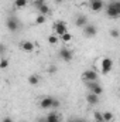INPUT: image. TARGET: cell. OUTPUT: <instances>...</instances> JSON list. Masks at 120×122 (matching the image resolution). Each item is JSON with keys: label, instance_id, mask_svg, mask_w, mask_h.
<instances>
[{"label": "cell", "instance_id": "ba28073f", "mask_svg": "<svg viewBox=\"0 0 120 122\" xmlns=\"http://www.w3.org/2000/svg\"><path fill=\"white\" fill-rule=\"evenodd\" d=\"M89 6L92 11H100L105 7V1L103 0H90Z\"/></svg>", "mask_w": 120, "mask_h": 122}, {"label": "cell", "instance_id": "d6a6232c", "mask_svg": "<svg viewBox=\"0 0 120 122\" xmlns=\"http://www.w3.org/2000/svg\"><path fill=\"white\" fill-rule=\"evenodd\" d=\"M66 1H72V0H66Z\"/></svg>", "mask_w": 120, "mask_h": 122}, {"label": "cell", "instance_id": "3957f363", "mask_svg": "<svg viewBox=\"0 0 120 122\" xmlns=\"http://www.w3.org/2000/svg\"><path fill=\"white\" fill-rule=\"evenodd\" d=\"M85 82H97V72L93 70H86L82 75Z\"/></svg>", "mask_w": 120, "mask_h": 122}, {"label": "cell", "instance_id": "83f0119b", "mask_svg": "<svg viewBox=\"0 0 120 122\" xmlns=\"http://www.w3.org/2000/svg\"><path fill=\"white\" fill-rule=\"evenodd\" d=\"M3 122H13V121H11V118H4Z\"/></svg>", "mask_w": 120, "mask_h": 122}, {"label": "cell", "instance_id": "ac0fdd59", "mask_svg": "<svg viewBox=\"0 0 120 122\" xmlns=\"http://www.w3.org/2000/svg\"><path fill=\"white\" fill-rule=\"evenodd\" d=\"M113 118H115V115H113L110 111L103 112V119H105V122H112L113 121Z\"/></svg>", "mask_w": 120, "mask_h": 122}, {"label": "cell", "instance_id": "4fadbf2b", "mask_svg": "<svg viewBox=\"0 0 120 122\" xmlns=\"http://www.w3.org/2000/svg\"><path fill=\"white\" fill-rule=\"evenodd\" d=\"M75 24H76L78 27H82V29L86 27V26H88V19H86V16H82V14H81V16L76 19Z\"/></svg>", "mask_w": 120, "mask_h": 122}, {"label": "cell", "instance_id": "1f68e13d", "mask_svg": "<svg viewBox=\"0 0 120 122\" xmlns=\"http://www.w3.org/2000/svg\"><path fill=\"white\" fill-rule=\"evenodd\" d=\"M55 1H57V3H62V0H55Z\"/></svg>", "mask_w": 120, "mask_h": 122}, {"label": "cell", "instance_id": "ffe728a7", "mask_svg": "<svg viewBox=\"0 0 120 122\" xmlns=\"http://www.w3.org/2000/svg\"><path fill=\"white\" fill-rule=\"evenodd\" d=\"M93 118H95V122H105L103 114L99 112V111H95V112H93Z\"/></svg>", "mask_w": 120, "mask_h": 122}, {"label": "cell", "instance_id": "8992f818", "mask_svg": "<svg viewBox=\"0 0 120 122\" xmlns=\"http://www.w3.org/2000/svg\"><path fill=\"white\" fill-rule=\"evenodd\" d=\"M86 87L90 90V92H93V94H96V95H102V94H103L102 85H99L97 82H86Z\"/></svg>", "mask_w": 120, "mask_h": 122}, {"label": "cell", "instance_id": "7a4b0ae2", "mask_svg": "<svg viewBox=\"0 0 120 122\" xmlns=\"http://www.w3.org/2000/svg\"><path fill=\"white\" fill-rule=\"evenodd\" d=\"M106 14H107L109 19H119L120 17V11L117 10V7L115 6L113 1L106 6Z\"/></svg>", "mask_w": 120, "mask_h": 122}, {"label": "cell", "instance_id": "7402d4cb", "mask_svg": "<svg viewBox=\"0 0 120 122\" xmlns=\"http://www.w3.org/2000/svg\"><path fill=\"white\" fill-rule=\"evenodd\" d=\"M109 34H110V37H113V38H120V31L117 29H112V30L109 31Z\"/></svg>", "mask_w": 120, "mask_h": 122}, {"label": "cell", "instance_id": "5bb4252c", "mask_svg": "<svg viewBox=\"0 0 120 122\" xmlns=\"http://www.w3.org/2000/svg\"><path fill=\"white\" fill-rule=\"evenodd\" d=\"M47 40H48V43H50L51 46H55V44H58V41H60V36H57V34L54 33V34H50Z\"/></svg>", "mask_w": 120, "mask_h": 122}, {"label": "cell", "instance_id": "277c9868", "mask_svg": "<svg viewBox=\"0 0 120 122\" xmlns=\"http://www.w3.org/2000/svg\"><path fill=\"white\" fill-rule=\"evenodd\" d=\"M54 30H55V34L57 36H60V37H62L65 33H68V26L64 23V21H57V23H54Z\"/></svg>", "mask_w": 120, "mask_h": 122}, {"label": "cell", "instance_id": "4316f807", "mask_svg": "<svg viewBox=\"0 0 120 122\" xmlns=\"http://www.w3.org/2000/svg\"><path fill=\"white\" fill-rule=\"evenodd\" d=\"M60 107V101L58 99H54V104H52V108H58Z\"/></svg>", "mask_w": 120, "mask_h": 122}, {"label": "cell", "instance_id": "9c48e42d", "mask_svg": "<svg viewBox=\"0 0 120 122\" xmlns=\"http://www.w3.org/2000/svg\"><path fill=\"white\" fill-rule=\"evenodd\" d=\"M6 26H7V29L10 31H16L18 29V21H17V19H14V17H7V20H6Z\"/></svg>", "mask_w": 120, "mask_h": 122}, {"label": "cell", "instance_id": "e0dca14e", "mask_svg": "<svg viewBox=\"0 0 120 122\" xmlns=\"http://www.w3.org/2000/svg\"><path fill=\"white\" fill-rule=\"evenodd\" d=\"M28 4V0H14V6L17 9H23Z\"/></svg>", "mask_w": 120, "mask_h": 122}, {"label": "cell", "instance_id": "52a82bcc", "mask_svg": "<svg viewBox=\"0 0 120 122\" xmlns=\"http://www.w3.org/2000/svg\"><path fill=\"white\" fill-rule=\"evenodd\" d=\"M83 34H85L86 37H89V38L95 37V36L97 34V29H96V26H95V24H88L86 27H83Z\"/></svg>", "mask_w": 120, "mask_h": 122}, {"label": "cell", "instance_id": "d4e9b609", "mask_svg": "<svg viewBox=\"0 0 120 122\" xmlns=\"http://www.w3.org/2000/svg\"><path fill=\"white\" fill-rule=\"evenodd\" d=\"M32 3H34V6L38 9V7H40V6H42L45 1H44V0H32Z\"/></svg>", "mask_w": 120, "mask_h": 122}, {"label": "cell", "instance_id": "603a6c76", "mask_svg": "<svg viewBox=\"0 0 120 122\" xmlns=\"http://www.w3.org/2000/svg\"><path fill=\"white\" fill-rule=\"evenodd\" d=\"M61 40H62L64 43H69V41L72 40V34H71V33H65V34L61 37Z\"/></svg>", "mask_w": 120, "mask_h": 122}, {"label": "cell", "instance_id": "5b68a950", "mask_svg": "<svg viewBox=\"0 0 120 122\" xmlns=\"http://www.w3.org/2000/svg\"><path fill=\"white\" fill-rule=\"evenodd\" d=\"M20 48L24 51V53H32L34 50H35V44L30 41V40H26V41H23L21 44H20Z\"/></svg>", "mask_w": 120, "mask_h": 122}, {"label": "cell", "instance_id": "7c38bea8", "mask_svg": "<svg viewBox=\"0 0 120 122\" xmlns=\"http://www.w3.org/2000/svg\"><path fill=\"white\" fill-rule=\"evenodd\" d=\"M86 102L90 104V105L99 104V95H96V94H93V92H89V94L86 95Z\"/></svg>", "mask_w": 120, "mask_h": 122}, {"label": "cell", "instance_id": "30bf717a", "mask_svg": "<svg viewBox=\"0 0 120 122\" xmlns=\"http://www.w3.org/2000/svg\"><path fill=\"white\" fill-rule=\"evenodd\" d=\"M60 57L64 61L69 62V61L72 60L74 54H72V51H71V50H68V48H61V50H60Z\"/></svg>", "mask_w": 120, "mask_h": 122}, {"label": "cell", "instance_id": "d6986e66", "mask_svg": "<svg viewBox=\"0 0 120 122\" xmlns=\"http://www.w3.org/2000/svg\"><path fill=\"white\" fill-rule=\"evenodd\" d=\"M45 21H47V16H42V14H38L34 23H35L37 26H40V24H44Z\"/></svg>", "mask_w": 120, "mask_h": 122}, {"label": "cell", "instance_id": "cb8c5ba5", "mask_svg": "<svg viewBox=\"0 0 120 122\" xmlns=\"http://www.w3.org/2000/svg\"><path fill=\"white\" fill-rule=\"evenodd\" d=\"M9 67V60H6V58H3L1 62H0V70H6Z\"/></svg>", "mask_w": 120, "mask_h": 122}, {"label": "cell", "instance_id": "9a60e30c", "mask_svg": "<svg viewBox=\"0 0 120 122\" xmlns=\"http://www.w3.org/2000/svg\"><path fill=\"white\" fill-rule=\"evenodd\" d=\"M28 84L30 85H38L40 84V77L35 75V74H31L30 77H28Z\"/></svg>", "mask_w": 120, "mask_h": 122}, {"label": "cell", "instance_id": "484cf974", "mask_svg": "<svg viewBox=\"0 0 120 122\" xmlns=\"http://www.w3.org/2000/svg\"><path fill=\"white\" fill-rule=\"evenodd\" d=\"M48 72L50 74H55L57 72V65H50L48 67Z\"/></svg>", "mask_w": 120, "mask_h": 122}, {"label": "cell", "instance_id": "4dcf8cb0", "mask_svg": "<svg viewBox=\"0 0 120 122\" xmlns=\"http://www.w3.org/2000/svg\"><path fill=\"white\" fill-rule=\"evenodd\" d=\"M68 122H76V119H69Z\"/></svg>", "mask_w": 120, "mask_h": 122}, {"label": "cell", "instance_id": "6da1fadb", "mask_svg": "<svg viewBox=\"0 0 120 122\" xmlns=\"http://www.w3.org/2000/svg\"><path fill=\"white\" fill-rule=\"evenodd\" d=\"M112 68H113V61L112 58H109V57H105V58H102V62H100V70H102V74H109L110 71H112Z\"/></svg>", "mask_w": 120, "mask_h": 122}, {"label": "cell", "instance_id": "44dd1931", "mask_svg": "<svg viewBox=\"0 0 120 122\" xmlns=\"http://www.w3.org/2000/svg\"><path fill=\"white\" fill-rule=\"evenodd\" d=\"M47 121L48 122H58V115L55 112H51L48 117H47Z\"/></svg>", "mask_w": 120, "mask_h": 122}, {"label": "cell", "instance_id": "8fae6325", "mask_svg": "<svg viewBox=\"0 0 120 122\" xmlns=\"http://www.w3.org/2000/svg\"><path fill=\"white\" fill-rule=\"evenodd\" d=\"M52 104H54V98H51V97H45V98L41 101L40 107H41L42 109H50V108H52Z\"/></svg>", "mask_w": 120, "mask_h": 122}, {"label": "cell", "instance_id": "f1b7e54d", "mask_svg": "<svg viewBox=\"0 0 120 122\" xmlns=\"http://www.w3.org/2000/svg\"><path fill=\"white\" fill-rule=\"evenodd\" d=\"M40 122H48V121H47V118H44V119H40Z\"/></svg>", "mask_w": 120, "mask_h": 122}, {"label": "cell", "instance_id": "2e32d148", "mask_svg": "<svg viewBox=\"0 0 120 122\" xmlns=\"http://www.w3.org/2000/svg\"><path fill=\"white\" fill-rule=\"evenodd\" d=\"M38 13L40 14H42V16H47L48 13H50V7H48V4H42V6H40L38 7Z\"/></svg>", "mask_w": 120, "mask_h": 122}, {"label": "cell", "instance_id": "f546056e", "mask_svg": "<svg viewBox=\"0 0 120 122\" xmlns=\"http://www.w3.org/2000/svg\"><path fill=\"white\" fill-rule=\"evenodd\" d=\"M76 122H86L85 119H76Z\"/></svg>", "mask_w": 120, "mask_h": 122}]
</instances>
